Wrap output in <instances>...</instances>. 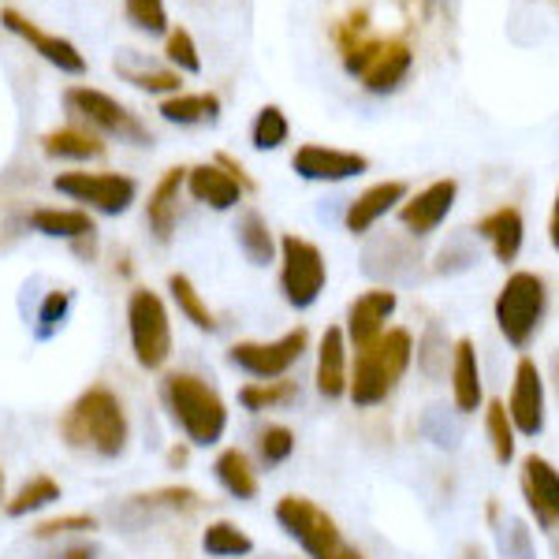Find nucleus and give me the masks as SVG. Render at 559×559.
<instances>
[{"label": "nucleus", "instance_id": "nucleus-1", "mask_svg": "<svg viewBox=\"0 0 559 559\" xmlns=\"http://www.w3.org/2000/svg\"><path fill=\"white\" fill-rule=\"evenodd\" d=\"M60 440L79 455L116 463L131 448V418L123 400L108 384H90L68 403L57 421Z\"/></svg>", "mask_w": 559, "mask_h": 559}, {"label": "nucleus", "instance_id": "nucleus-2", "mask_svg": "<svg viewBox=\"0 0 559 559\" xmlns=\"http://www.w3.org/2000/svg\"><path fill=\"white\" fill-rule=\"evenodd\" d=\"M160 403L191 448H216L228 432V403L202 373H191V369L165 373Z\"/></svg>", "mask_w": 559, "mask_h": 559}, {"label": "nucleus", "instance_id": "nucleus-3", "mask_svg": "<svg viewBox=\"0 0 559 559\" xmlns=\"http://www.w3.org/2000/svg\"><path fill=\"white\" fill-rule=\"evenodd\" d=\"M414 362V336L407 329H388L377 344L362 350H350V381L347 400L358 411L384 407L395 395V388L407 377Z\"/></svg>", "mask_w": 559, "mask_h": 559}, {"label": "nucleus", "instance_id": "nucleus-4", "mask_svg": "<svg viewBox=\"0 0 559 559\" xmlns=\"http://www.w3.org/2000/svg\"><path fill=\"white\" fill-rule=\"evenodd\" d=\"M340 57L350 75L362 79L369 94H395L407 83L414 68V52L407 41H381L369 38L366 15H350V20L336 31Z\"/></svg>", "mask_w": 559, "mask_h": 559}, {"label": "nucleus", "instance_id": "nucleus-5", "mask_svg": "<svg viewBox=\"0 0 559 559\" xmlns=\"http://www.w3.org/2000/svg\"><path fill=\"white\" fill-rule=\"evenodd\" d=\"M273 515H276V526L302 548L306 559H366L362 548H355L344 537L340 522L324 508H318L310 496H299V492L280 496Z\"/></svg>", "mask_w": 559, "mask_h": 559}, {"label": "nucleus", "instance_id": "nucleus-6", "mask_svg": "<svg viewBox=\"0 0 559 559\" xmlns=\"http://www.w3.org/2000/svg\"><path fill=\"white\" fill-rule=\"evenodd\" d=\"M548 313V287L537 273H511L492 302V318L500 336L515 350H526L537 340Z\"/></svg>", "mask_w": 559, "mask_h": 559}, {"label": "nucleus", "instance_id": "nucleus-7", "mask_svg": "<svg viewBox=\"0 0 559 559\" xmlns=\"http://www.w3.org/2000/svg\"><path fill=\"white\" fill-rule=\"evenodd\" d=\"M64 105L71 120L83 123L102 139H120L128 146H153V131L139 120V112H131L123 102H116L112 94L97 86H68Z\"/></svg>", "mask_w": 559, "mask_h": 559}, {"label": "nucleus", "instance_id": "nucleus-8", "mask_svg": "<svg viewBox=\"0 0 559 559\" xmlns=\"http://www.w3.org/2000/svg\"><path fill=\"white\" fill-rule=\"evenodd\" d=\"M128 340L134 362L150 373L165 369L173 358V313H168V302L150 287H131L128 295Z\"/></svg>", "mask_w": 559, "mask_h": 559}, {"label": "nucleus", "instance_id": "nucleus-9", "mask_svg": "<svg viewBox=\"0 0 559 559\" xmlns=\"http://www.w3.org/2000/svg\"><path fill=\"white\" fill-rule=\"evenodd\" d=\"M280 292L292 310H310L318 306L324 284H329V261H324L321 247L302 236L280 239Z\"/></svg>", "mask_w": 559, "mask_h": 559}, {"label": "nucleus", "instance_id": "nucleus-10", "mask_svg": "<svg viewBox=\"0 0 559 559\" xmlns=\"http://www.w3.org/2000/svg\"><path fill=\"white\" fill-rule=\"evenodd\" d=\"M310 350V329L295 324L276 340H239L228 347V362L239 373L254 377V381H276V377H292V369L302 362Z\"/></svg>", "mask_w": 559, "mask_h": 559}, {"label": "nucleus", "instance_id": "nucleus-11", "mask_svg": "<svg viewBox=\"0 0 559 559\" xmlns=\"http://www.w3.org/2000/svg\"><path fill=\"white\" fill-rule=\"evenodd\" d=\"M60 194L79 202V210L86 213H102V216H123L139 202V183L123 173H60L52 179Z\"/></svg>", "mask_w": 559, "mask_h": 559}, {"label": "nucleus", "instance_id": "nucleus-12", "mask_svg": "<svg viewBox=\"0 0 559 559\" xmlns=\"http://www.w3.org/2000/svg\"><path fill=\"white\" fill-rule=\"evenodd\" d=\"M519 489L540 534L552 540L559 556V471L545 455H526L519 471Z\"/></svg>", "mask_w": 559, "mask_h": 559}, {"label": "nucleus", "instance_id": "nucleus-13", "mask_svg": "<svg viewBox=\"0 0 559 559\" xmlns=\"http://www.w3.org/2000/svg\"><path fill=\"white\" fill-rule=\"evenodd\" d=\"M508 418L515 426L519 437H540L545 432V418H548V392H545V377H540V366L530 355L519 358L515 366V381H511V395H508Z\"/></svg>", "mask_w": 559, "mask_h": 559}, {"label": "nucleus", "instance_id": "nucleus-14", "mask_svg": "<svg viewBox=\"0 0 559 559\" xmlns=\"http://www.w3.org/2000/svg\"><path fill=\"white\" fill-rule=\"evenodd\" d=\"M0 26H4L8 34H15V38H23L45 64L64 71V75H86V57L79 52L75 41L45 31V26H38L34 20H26L23 12H15V8H0Z\"/></svg>", "mask_w": 559, "mask_h": 559}, {"label": "nucleus", "instance_id": "nucleus-15", "mask_svg": "<svg viewBox=\"0 0 559 559\" xmlns=\"http://www.w3.org/2000/svg\"><path fill=\"white\" fill-rule=\"evenodd\" d=\"M400 310V295L392 287H369L358 299H350L347 306V321H344V336L350 350H362L388 332V321Z\"/></svg>", "mask_w": 559, "mask_h": 559}, {"label": "nucleus", "instance_id": "nucleus-16", "mask_svg": "<svg viewBox=\"0 0 559 559\" xmlns=\"http://www.w3.org/2000/svg\"><path fill=\"white\" fill-rule=\"evenodd\" d=\"M292 168L295 176L310 179V183H347V179L369 173V157L355 150H332L318 146V142H306V146L295 150Z\"/></svg>", "mask_w": 559, "mask_h": 559}, {"label": "nucleus", "instance_id": "nucleus-17", "mask_svg": "<svg viewBox=\"0 0 559 559\" xmlns=\"http://www.w3.org/2000/svg\"><path fill=\"white\" fill-rule=\"evenodd\" d=\"M455 198H459V183L455 179H437L429 183L426 191L407 194V202L400 205V224L403 231L414 239H426L440 224L448 221V213L455 210Z\"/></svg>", "mask_w": 559, "mask_h": 559}, {"label": "nucleus", "instance_id": "nucleus-18", "mask_svg": "<svg viewBox=\"0 0 559 559\" xmlns=\"http://www.w3.org/2000/svg\"><path fill=\"white\" fill-rule=\"evenodd\" d=\"M350 381V344L344 336V324H329L318 340V362H313V384L318 395L329 403L347 400Z\"/></svg>", "mask_w": 559, "mask_h": 559}, {"label": "nucleus", "instance_id": "nucleus-19", "mask_svg": "<svg viewBox=\"0 0 559 559\" xmlns=\"http://www.w3.org/2000/svg\"><path fill=\"white\" fill-rule=\"evenodd\" d=\"M407 202V183L403 179H384V183H373L366 187L358 198H350L347 213H344V224L350 236H369L373 224H381L388 213L400 210Z\"/></svg>", "mask_w": 559, "mask_h": 559}, {"label": "nucleus", "instance_id": "nucleus-20", "mask_svg": "<svg viewBox=\"0 0 559 559\" xmlns=\"http://www.w3.org/2000/svg\"><path fill=\"white\" fill-rule=\"evenodd\" d=\"M187 191V168H168L165 176L153 183L150 202H146V224L157 242H173L179 231V198Z\"/></svg>", "mask_w": 559, "mask_h": 559}, {"label": "nucleus", "instance_id": "nucleus-21", "mask_svg": "<svg viewBox=\"0 0 559 559\" xmlns=\"http://www.w3.org/2000/svg\"><path fill=\"white\" fill-rule=\"evenodd\" d=\"M187 194L213 213L236 210L242 198H247V191L239 187V179H231L221 165H216V160H205V165L187 168Z\"/></svg>", "mask_w": 559, "mask_h": 559}, {"label": "nucleus", "instance_id": "nucleus-22", "mask_svg": "<svg viewBox=\"0 0 559 559\" xmlns=\"http://www.w3.org/2000/svg\"><path fill=\"white\" fill-rule=\"evenodd\" d=\"M452 403L459 414H477L485 403V381H481V362H477V347L474 340H455L452 347Z\"/></svg>", "mask_w": 559, "mask_h": 559}, {"label": "nucleus", "instance_id": "nucleus-23", "mask_svg": "<svg viewBox=\"0 0 559 559\" xmlns=\"http://www.w3.org/2000/svg\"><path fill=\"white\" fill-rule=\"evenodd\" d=\"M474 231H477V239L489 242L492 258L500 261V265H511L522 250V239H526V221H522V213L515 205H500V210H492L489 216H481Z\"/></svg>", "mask_w": 559, "mask_h": 559}, {"label": "nucleus", "instance_id": "nucleus-24", "mask_svg": "<svg viewBox=\"0 0 559 559\" xmlns=\"http://www.w3.org/2000/svg\"><path fill=\"white\" fill-rule=\"evenodd\" d=\"M41 153L49 160H102L108 146L102 142V134H94L83 123H68V128H52L41 134Z\"/></svg>", "mask_w": 559, "mask_h": 559}, {"label": "nucleus", "instance_id": "nucleus-25", "mask_svg": "<svg viewBox=\"0 0 559 559\" xmlns=\"http://www.w3.org/2000/svg\"><path fill=\"white\" fill-rule=\"evenodd\" d=\"M213 477H216V485L239 503L258 500V492H261L254 459L242 452V448H221L213 459Z\"/></svg>", "mask_w": 559, "mask_h": 559}, {"label": "nucleus", "instance_id": "nucleus-26", "mask_svg": "<svg viewBox=\"0 0 559 559\" xmlns=\"http://www.w3.org/2000/svg\"><path fill=\"white\" fill-rule=\"evenodd\" d=\"M31 224L38 236L45 239H64V242H75V239H86V236H97V221L94 213L86 210H60V205H41V210L31 213Z\"/></svg>", "mask_w": 559, "mask_h": 559}, {"label": "nucleus", "instance_id": "nucleus-27", "mask_svg": "<svg viewBox=\"0 0 559 559\" xmlns=\"http://www.w3.org/2000/svg\"><path fill=\"white\" fill-rule=\"evenodd\" d=\"M236 242L242 250V258L254 269H269L280 258V242L269 228V221L258 210H242L239 224H236Z\"/></svg>", "mask_w": 559, "mask_h": 559}, {"label": "nucleus", "instance_id": "nucleus-28", "mask_svg": "<svg viewBox=\"0 0 559 559\" xmlns=\"http://www.w3.org/2000/svg\"><path fill=\"white\" fill-rule=\"evenodd\" d=\"M160 120L176 123V128H202V123H216L221 120V97L216 94H173L160 97L157 105Z\"/></svg>", "mask_w": 559, "mask_h": 559}, {"label": "nucleus", "instance_id": "nucleus-29", "mask_svg": "<svg viewBox=\"0 0 559 559\" xmlns=\"http://www.w3.org/2000/svg\"><path fill=\"white\" fill-rule=\"evenodd\" d=\"M302 400L299 381L292 377H276V381H250L239 388V407L250 414H269V411H292Z\"/></svg>", "mask_w": 559, "mask_h": 559}, {"label": "nucleus", "instance_id": "nucleus-30", "mask_svg": "<svg viewBox=\"0 0 559 559\" xmlns=\"http://www.w3.org/2000/svg\"><path fill=\"white\" fill-rule=\"evenodd\" d=\"M168 295H173V306L179 310V318H183L191 329L198 332H213L221 329V321H216V313H213V306L205 302V295L194 287V280L187 276V273H173L168 276Z\"/></svg>", "mask_w": 559, "mask_h": 559}, {"label": "nucleus", "instance_id": "nucleus-31", "mask_svg": "<svg viewBox=\"0 0 559 559\" xmlns=\"http://www.w3.org/2000/svg\"><path fill=\"white\" fill-rule=\"evenodd\" d=\"M131 508H142L150 515H198L205 500L191 485H160V489L131 496Z\"/></svg>", "mask_w": 559, "mask_h": 559}, {"label": "nucleus", "instance_id": "nucleus-32", "mask_svg": "<svg viewBox=\"0 0 559 559\" xmlns=\"http://www.w3.org/2000/svg\"><path fill=\"white\" fill-rule=\"evenodd\" d=\"M489 522L496 530V556L500 559H537L534 530H530L526 519H519V515L500 519V503H489Z\"/></svg>", "mask_w": 559, "mask_h": 559}, {"label": "nucleus", "instance_id": "nucleus-33", "mask_svg": "<svg viewBox=\"0 0 559 559\" xmlns=\"http://www.w3.org/2000/svg\"><path fill=\"white\" fill-rule=\"evenodd\" d=\"M60 496H64V489H60L57 477L34 474L31 481H23L20 489H15V492L4 500V515H8V519H31V515H38V511L52 508V503H57Z\"/></svg>", "mask_w": 559, "mask_h": 559}, {"label": "nucleus", "instance_id": "nucleus-34", "mask_svg": "<svg viewBox=\"0 0 559 559\" xmlns=\"http://www.w3.org/2000/svg\"><path fill=\"white\" fill-rule=\"evenodd\" d=\"M202 552L213 559H247L254 556V537L231 519H213L202 530Z\"/></svg>", "mask_w": 559, "mask_h": 559}, {"label": "nucleus", "instance_id": "nucleus-35", "mask_svg": "<svg viewBox=\"0 0 559 559\" xmlns=\"http://www.w3.org/2000/svg\"><path fill=\"white\" fill-rule=\"evenodd\" d=\"M116 71H120L123 79L134 86V90H142V94H160V97H173L183 90V75L173 68H146V64H128V60H116Z\"/></svg>", "mask_w": 559, "mask_h": 559}, {"label": "nucleus", "instance_id": "nucleus-36", "mask_svg": "<svg viewBox=\"0 0 559 559\" xmlns=\"http://www.w3.org/2000/svg\"><path fill=\"white\" fill-rule=\"evenodd\" d=\"M295 448H299V440H295V429L292 426H280V421H269V426L258 429L254 437V452H258V463L261 466H284L292 463Z\"/></svg>", "mask_w": 559, "mask_h": 559}, {"label": "nucleus", "instance_id": "nucleus-37", "mask_svg": "<svg viewBox=\"0 0 559 559\" xmlns=\"http://www.w3.org/2000/svg\"><path fill=\"white\" fill-rule=\"evenodd\" d=\"M485 437H489V444H492V459L500 466H508V463H515V426H511V418H508V407H503L500 400H492V403H485Z\"/></svg>", "mask_w": 559, "mask_h": 559}, {"label": "nucleus", "instance_id": "nucleus-38", "mask_svg": "<svg viewBox=\"0 0 559 559\" xmlns=\"http://www.w3.org/2000/svg\"><path fill=\"white\" fill-rule=\"evenodd\" d=\"M287 139H292V123H287L284 108L280 105L258 108L254 123H250V146H254L258 153H273V150L284 146Z\"/></svg>", "mask_w": 559, "mask_h": 559}, {"label": "nucleus", "instance_id": "nucleus-39", "mask_svg": "<svg viewBox=\"0 0 559 559\" xmlns=\"http://www.w3.org/2000/svg\"><path fill=\"white\" fill-rule=\"evenodd\" d=\"M452 340L444 336L440 324H429L426 336L418 340V369L429 377V381H440V377L452 369Z\"/></svg>", "mask_w": 559, "mask_h": 559}, {"label": "nucleus", "instance_id": "nucleus-40", "mask_svg": "<svg viewBox=\"0 0 559 559\" xmlns=\"http://www.w3.org/2000/svg\"><path fill=\"white\" fill-rule=\"evenodd\" d=\"M165 64L179 71V75H198L202 71V52H198V41L187 26H173L165 34Z\"/></svg>", "mask_w": 559, "mask_h": 559}, {"label": "nucleus", "instance_id": "nucleus-41", "mask_svg": "<svg viewBox=\"0 0 559 559\" xmlns=\"http://www.w3.org/2000/svg\"><path fill=\"white\" fill-rule=\"evenodd\" d=\"M123 15L139 34H150V38H165L173 31L168 23V8L165 0H123Z\"/></svg>", "mask_w": 559, "mask_h": 559}, {"label": "nucleus", "instance_id": "nucleus-42", "mask_svg": "<svg viewBox=\"0 0 559 559\" xmlns=\"http://www.w3.org/2000/svg\"><path fill=\"white\" fill-rule=\"evenodd\" d=\"M71 302H75V295H71L68 287H57V292L45 295L41 306H38V329H34V336H38V340L57 336V332L68 324Z\"/></svg>", "mask_w": 559, "mask_h": 559}, {"label": "nucleus", "instance_id": "nucleus-43", "mask_svg": "<svg viewBox=\"0 0 559 559\" xmlns=\"http://www.w3.org/2000/svg\"><path fill=\"white\" fill-rule=\"evenodd\" d=\"M97 530V519L86 515V511H68V515H52L34 526V537L38 540H60V537H83V534H94Z\"/></svg>", "mask_w": 559, "mask_h": 559}, {"label": "nucleus", "instance_id": "nucleus-44", "mask_svg": "<svg viewBox=\"0 0 559 559\" xmlns=\"http://www.w3.org/2000/svg\"><path fill=\"white\" fill-rule=\"evenodd\" d=\"M474 261H477V258H474V250H471V247H463V239H455V242H448V247L440 250V254H437V265H432V269H437L440 276H444V273H463V269H471Z\"/></svg>", "mask_w": 559, "mask_h": 559}, {"label": "nucleus", "instance_id": "nucleus-45", "mask_svg": "<svg viewBox=\"0 0 559 559\" xmlns=\"http://www.w3.org/2000/svg\"><path fill=\"white\" fill-rule=\"evenodd\" d=\"M216 165H221L224 173H228L231 179H239V187H242V191H247V194L254 191V179L247 176V168H242L236 157H228V153H216Z\"/></svg>", "mask_w": 559, "mask_h": 559}, {"label": "nucleus", "instance_id": "nucleus-46", "mask_svg": "<svg viewBox=\"0 0 559 559\" xmlns=\"http://www.w3.org/2000/svg\"><path fill=\"white\" fill-rule=\"evenodd\" d=\"M165 463H168V471H187V463H191V444H187V440H176V444L165 452Z\"/></svg>", "mask_w": 559, "mask_h": 559}, {"label": "nucleus", "instance_id": "nucleus-47", "mask_svg": "<svg viewBox=\"0 0 559 559\" xmlns=\"http://www.w3.org/2000/svg\"><path fill=\"white\" fill-rule=\"evenodd\" d=\"M71 250H75L79 258H90V261H94V254H97V236L75 239V242H71Z\"/></svg>", "mask_w": 559, "mask_h": 559}, {"label": "nucleus", "instance_id": "nucleus-48", "mask_svg": "<svg viewBox=\"0 0 559 559\" xmlns=\"http://www.w3.org/2000/svg\"><path fill=\"white\" fill-rule=\"evenodd\" d=\"M57 559H97V552L90 545H68Z\"/></svg>", "mask_w": 559, "mask_h": 559}, {"label": "nucleus", "instance_id": "nucleus-49", "mask_svg": "<svg viewBox=\"0 0 559 559\" xmlns=\"http://www.w3.org/2000/svg\"><path fill=\"white\" fill-rule=\"evenodd\" d=\"M548 239H552V247L559 254V191H556V202H552V221H548Z\"/></svg>", "mask_w": 559, "mask_h": 559}, {"label": "nucleus", "instance_id": "nucleus-50", "mask_svg": "<svg viewBox=\"0 0 559 559\" xmlns=\"http://www.w3.org/2000/svg\"><path fill=\"white\" fill-rule=\"evenodd\" d=\"M455 559H489V556H485V548L481 545H463V548H459V556Z\"/></svg>", "mask_w": 559, "mask_h": 559}, {"label": "nucleus", "instance_id": "nucleus-51", "mask_svg": "<svg viewBox=\"0 0 559 559\" xmlns=\"http://www.w3.org/2000/svg\"><path fill=\"white\" fill-rule=\"evenodd\" d=\"M4 500H8L4 496V471H0V508H4Z\"/></svg>", "mask_w": 559, "mask_h": 559}, {"label": "nucleus", "instance_id": "nucleus-52", "mask_svg": "<svg viewBox=\"0 0 559 559\" xmlns=\"http://www.w3.org/2000/svg\"><path fill=\"white\" fill-rule=\"evenodd\" d=\"M556 373H559V358H556Z\"/></svg>", "mask_w": 559, "mask_h": 559}]
</instances>
